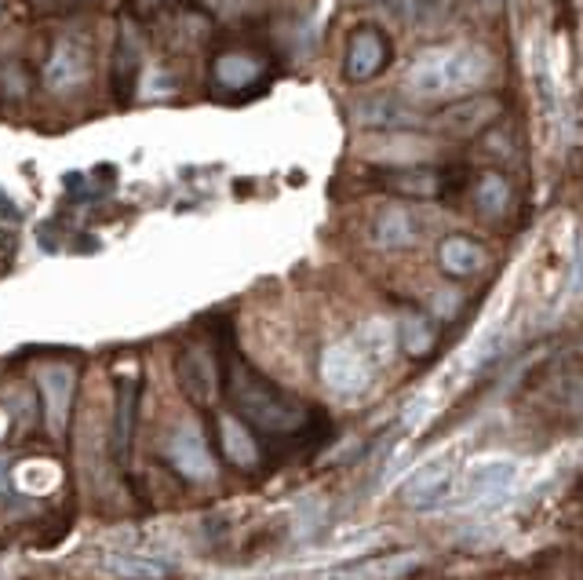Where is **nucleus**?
<instances>
[{
  "label": "nucleus",
  "mask_w": 583,
  "mask_h": 580,
  "mask_svg": "<svg viewBox=\"0 0 583 580\" xmlns=\"http://www.w3.org/2000/svg\"><path fill=\"white\" fill-rule=\"evenodd\" d=\"M390 62V40L376 26H361L350 34L347 59H343V77L353 81V85H364V81L380 77Z\"/></svg>",
  "instance_id": "nucleus-6"
},
{
  "label": "nucleus",
  "mask_w": 583,
  "mask_h": 580,
  "mask_svg": "<svg viewBox=\"0 0 583 580\" xmlns=\"http://www.w3.org/2000/svg\"><path fill=\"white\" fill-rule=\"evenodd\" d=\"M15 252H18V237L12 231H0V267L12 263Z\"/></svg>",
  "instance_id": "nucleus-25"
},
{
  "label": "nucleus",
  "mask_w": 583,
  "mask_h": 580,
  "mask_svg": "<svg viewBox=\"0 0 583 580\" xmlns=\"http://www.w3.org/2000/svg\"><path fill=\"white\" fill-rule=\"evenodd\" d=\"M4 493H8V460L0 457V496H4Z\"/></svg>",
  "instance_id": "nucleus-28"
},
{
  "label": "nucleus",
  "mask_w": 583,
  "mask_h": 580,
  "mask_svg": "<svg viewBox=\"0 0 583 580\" xmlns=\"http://www.w3.org/2000/svg\"><path fill=\"white\" fill-rule=\"evenodd\" d=\"M0 215H15V205H12V198H8L4 190H0Z\"/></svg>",
  "instance_id": "nucleus-27"
},
{
  "label": "nucleus",
  "mask_w": 583,
  "mask_h": 580,
  "mask_svg": "<svg viewBox=\"0 0 583 580\" xmlns=\"http://www.w3.org/2000/svg\"><path fill=\"white\" fill-rule=\"evenodd\" d=\"M482 4L488 8V12H493V8H499V0H482Z\"/></svg>",
  "instance_id": "nucleus-29"
},
{
  "label": "nucleus",
  "mask_w": 583,
  "mask_h": 580,
  "mask_svg": "<svg viewBox=\"0 0 583 580\" xmlns=\"http://www.w3.org/2000/svg\"><path fill=\"white\" fill-rule=\"evenodd\" d=\"M434 307H437V314H442V318H452L456 307H460V296H456V293H442Z\"/></svg>",
  "instance_id": "nucleus-26"
},
{
  "label": "nucleus",
  "mask_w": 583,
  "mask_h": 580,
  "mask_svg": "<svg viewBox=\"0 0 583 580\" xmlns=\"http://www.w3.org/2000/svg\"><path fill=\"white\" fill-rule=\"evenodd\" d=\"M234 402L248 420L266 431H296L307 423V409L296 398L248 369H234Z\"/></svg>",
  "instance_id": "nucleus-2"
},
{
  "label": "nucleus",
  "mask_w": 583,
  "mask_h": 580,
  "mask_svg": "<svg viewBox=\"0 0 583 580\" xmlns=\"http://www.w3.org/2000/svg\"><path fill=\"white\" fill-rule=\"evenodd\" d=\"M434 406H437V402L431 395H415L409 406H405V412H401V428L415 434L426 420L434 417Z\"/></svg>",
  "instance_id": "nucleus-24"
},
{
  "label": "nucleus",
  "mask_w": 583,
  "mask_h": 580,
  "mask_svg": "<svg viewBox=\"0 0 583 580\" xmlns=\"http://www.w3.org/2000/svg\"><path fill=\"white\" fill-rule=\"evenodd\" d=\"M499 118V99L496 96H467L452 107H445L434 118V128L445 132L452 139H471L477 132H485L488 124Z\"/></svg>",
  "instance_id": "nucleus-7"
},
{
  "label": "nucleus",
  "mask_w": 583,
  "mask_h": 580,
  "mask_svg": "<svg viewBox=\"0 0 583 580\" xmlns=\"http://www.w3.org/2000/svg\"><path fill=\"white\" fill-rule=\"evenodd\" d=\"M88 77V51L73 40H59L45 66V85L51 91H70Z\"/></svg>",
  "instance_id": "nucleus-13"
},
{
  "label": "nucleus",
  "mask_w": 583,
  "mask_h": 580,
  "mask_svg": "<svg viewBox=\"0 0 583 580\" xmlns=\"http://www.w3.org/2000/svg\"><path fill=\"white\" fill-rule=\"evenodd\" d=\"M139 62H142V48H139V34H135L132 18L121 23V37L117 48H113V66H110V81H113V96H117L121 107H128L135 88H139Z\"/></svg>",
  "instance_id": "nucleus-10"
},
{
  "label": "nucleus",
  "mask_w": 583,
  "mask_h": 580,
  "mask_svg": "<svg viewBox=\"0 0 583 580\" xmlns=\"http://www.w3.org/2000/svg\"><path fill=\"white\" fill-rule=\"evenodd\" d=\"M353 344H358L361 355L372 361V369H376V366H387V361L394 358V350H398V329H394L387 318H369V321H364V325L358 329Z\"/></svg>",
  "instance_id": "nucleus-18"
},
{
  "label": "nucleus",
  "mask_w": 583,
  "mask_h": 580,
  "mask_svg": "<svg viewBox=\"0 0 583 580\" xmlns=\"http://www.w3.org/2000/svg\"><path fill=\"white\" fill-rule=\"evenodd\" d=\"M102 569L113 577H128V580H161L169 577V563L150 555H107L102 558Z\"/></svg>",
  "instance_id": "nucleus-21"
},
{
  "label": "nucleus",
  "mask_w": 583,
  "mask_h": 580,
  "mask_svg": "<svg viewBox=\"0 0 583 580\" xmlns=\"http://www.w3.org/2000/svg\"><path fill=\"white\" fill-rule=\"evenodd\" d=\"M353 124H361V128H380V132H409V128H420L423 118L412 107H405L401 99L376 96L353 107Z\"/></svg>",
  "instance_id": "nucleus-11"
},
{
  "label": "nucleus",
  "mask_w": 583,
  "mask_h": 580,
  "mask_svg": "<svg viewBox=\"0 0 583 580\" xmlns=\"http://www.w3.org/2000/svg\"><path fill=\"white\" fill-rule=\"evenodd\" d=\"M169 460L172 468L183 474L186 482H212L215 479V460L208 453L204 434L194 423H179L169 439Z\"/></svg>",
  "instance_id": "nucleus-8"
},
{
  "label": "nucleus",
  "mask_w": 583,
  "mask_h": 580,
  "mask_svg": "<svg viewBox=\"0 0 583 580\" xmlns=\"http://www.w3.org/2000/svg\"><path fill=\"white\" fill-rule=\"evenodd\" d=\"M437 260H442V271L452 274V277H471L485 267V248L474 242V237H463V234H452L445 237L442 248H437Z\"/></svg>",
  "instance_id": "nucleus-15"
},
{
  "label": "nucleus",
  "mask_w": 583,
  "mask_h": 580,
  "mask_svg": "<svg viewBox=\"0 0 583 580\" xmlns=\"http://www.w3.org/2000/svg\"><path fill=\"white\" fill-rule=\"evenodd\" d=\"M219 439H223V453L234 468H241V471L259 468V445L237 417H223V423H219Z\"/></svg>",
  "instance_id": "nucleus-19"
},
{
  "label": "nucleus",
  "mask_w": 583,
  "mask_h": 580,
  "mask_svg": "<svg viewBox=\"0 0 583 580\" xmlns=\"http://www.w3.org/2000/svg\"><path fill=\"white\" fill-rule=\"evenodd\" d=\"M40 398H45V420L51 434L66 431L73 391H77V369L73 366H40L37 369Z\"/></svg>",
  "instance_id": "nucleus-9"
},
{
  "label": "nucleus",
  "mask_w": 583,
  "mask_h": 580,
  "mask_svg": "<svg viewBox=\"0 0 583 580\" xmlns=\"http://www.w3.org/2000/svg\"><path fill=\"white\" fill-rule=\"evenodd\" d=\"M380 183L394 194H405V198H437L442 194L445 175L437 169H387L380 172Z\"/></svg>",
  "instance_id": "nucleus-16"
},
{
  "label": "nucleus",
  "mask_w": 583,
  "mask_h": 580,
  "mask_svg": "<svg viewBox=\"0 0 583 580\" xmlns=\"http://www.w3.org/2000/svg\"><path fill=\"white\" fill-rule=\"evenodd\" d=\"M135 402H139V380L117 377V412H113V457L128 464L132 434H135Z\"/></svg>",
  "instance_id": "nucleus-14"
},
{
  "label": "nucleus",
  "mask_w": 583,
  "mask_h": 580,
  "mask_svg": "<svg viewBox=\"0 0 583 580\" xmlns=\"http://www.w3.org/2000/svg\"><path fill=\"white\" fill-rule=\"evenodd\" d=\"M259 74H263V62L256 55H245V51H226L212 62V77L223 91H245L252 88Z\"/></svg>",
  "instance_id": "nucleus-17"
},
{
  "label": "nucleus",
  "mask_w": 583,
  "mask_h": 580,
  "mask_svg": "<svg viewBox=\"0 0 583 580\" xmlns=\"http://www.w3.org/2000/svg\"><path fill=\"white\" fill-rule=\"evenodd\" d=\"M398 344L409 350L412 358H423L434 350V329L423 314H405L398 325Z\"/></svg>",
  "instance_id": "nucleus-23"
},
{
  "label": "nucleus",
  "mask_w": 583,
  "mask_h": 580,
  "mask_svg": "<svg viewBox=\"0 0 583 580\" xmlns=\"http://www.w3.org/2000/svg\"><path fill=\"white\" fill-rule=\"evenodd\" d=\"M321 380H325L328 391H336L343 398L361 395L372 383V361L361 355L353 340L328 344L325 355H321Z\"/></svg>",
  "instance_id": "nucleus-5"
},
{
  "label": "nucleus",
  "mask_w": 583,
  "mask_h": 580,
  "mask_svg": "<svg viewBox=\"0 0 583 580\" xmlns=\"http://www.w3.org/2000/svg\"><path fill=\"white\" fill-rule=\"evenodd\" d=\"M522 474V460L510 453H482L467 464L463 471V507L477 515H493L499 507H507L510 493Z\"/></svg>",
  "instance_id": "nucleus-3"
},
{
  "label": "nucleus",
  "mask_w": 583,
  "mask_h": 580,
  "mask_svg": "<svg viewBox=\"0 0 583 580\" xmlns=\"http://www.w3.org/2000/svg\"><path fill=\"white\" fill-rule=\"evenodd\" d=\"M372 237L380 248H409L420 242V223L409 209H387L372 226Z\"/></svg>",
  "instance_id": "nucleus-20"
},
{
  "label": "nucleus",
  "mask_w": 583,
  "mask_h": 580,
  "mask_svg": "<svg viewBox=\"0 0 583 580\" xmlns=\"http://www.w3.org/2000/svg\"><path fill=\"white\" fill-rule=\"evenodd\" d=\"M488 55L474 45L431 48L409 66L405 88L415 99H460L488 77Z\"/></svg>",
  "instance_id": "nucleus-1"
},
{
  "label": "nucleus",
  "mask_w": 583,
  "mask_h": 580,
  "mask_svg": "<svg viewBox=\"0 0 583 580\" xmlns=\"http://www.w3.org/2000/svg\"><path fill=\"white\" fill-rule=\"evenodd\" d=\"M175 377H179L186 398L201 402V406L215 398V366L204 347H186L175 361Z\"/></svg>",
  "instance_id": "nucleus-12"
},
{
  "label": "nucleus",
  "mask_w": 583,
  "mask_h": 580,
  "mask_svg": "<svg viewBox=\"0 0 583 580\" xmlns=\"http://www.w3.org/2000/svg\"><path fill=\"white\" fill-rule=\"evenodd\" d=\"M456 457L452 453H434L431 460H423L409 479L401 485V496L409 507H420V511H431V507H442L456 493Z\"/></svg>",
  "instance_id": "nucleus-4"
},
{
  "label": "nucleus",
  "mask_w": 583,
  "mask_h": 580,
  "mask_svg": "<svg viewBox=\"0 0 583 580\" xmlns=\"http://www.w3.org/2000/svg\"><path fill=\"white\" fill-rule=\"evenodd\" d=\"M474 205L485 215H504L507 205H510V183L504 180V175H496V172L482 175L477 186H474Z\"/></svg>",
  "instance_id": "nucleus-22"
}]
</instances>
